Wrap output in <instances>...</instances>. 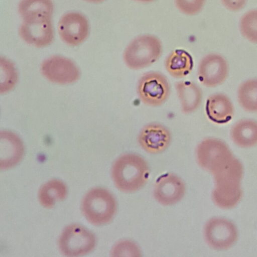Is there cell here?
Returning <instances> with one entry per match:
<instances>
[{"label": "cell", "instance_id": "5bb4252c", "mask_svg": "<svg viewBox=\"0 0 257 257\" xmlns=\"http://www.w3.org/2000/svg\"><path fill=\"white\" fill-rule=\"evenodd\" d=\"M185 187L183 181L177 176L165 174L156 181L154 196L156 200L164 205H173L183 197Z\"/></svg>", "mask_w": 257, "mask_h": 257}, {"label": "cell", "instance_id": "44dd1931", "mask_svg": "<svg viewBox=\"0 0 257 257\" xmlns=\"http://www.w3.org/2000/svg\"><path fill=\"white\" fill-rule=\"evenodd\" d=\"M67 188L62 181L51 180L44 184L40 188L38 197L41 204L48 208L63 200L67 196Z\"/></svg>", "mask_w": 257, "mask_h": 257}, {"label": "cell", "instance_id": "3957f363", "mask_svg": "<svg viewBox=\"0 0 257 257\" xmlns=\"http://www.w3.org/2000/svg\"><path fill=\"white\" fill-rule=\"evenodd\" d=\"M81 209L87 220L95 225L109 223L116 210V202L107 189L96 187L89 191L81 203Z\"/></svg>", "mask_w": 257, "mask_h": 257}, {"label": "cell", "instance_id": "cb8c5ba5", "mask_svg": "<svg viewBox=\"0 0 257 257\" xmlns=\"http://www.w3.org/2000/svg\"><path fill=\"white\" fill-rule=\"evenodd\" d=\"M141 250L135 242L129 240H122L115 244L111 253L113 256H139Z\"/></svg>", "mask_w": 257, "mask_h": 257}, {"label": "cell", "instance_id": "7a4b0ae2", "mask_svg": "<svg viewBox=\"0 0 257 257\" xmlns=\"http://www.w3.org/2000/svg\"><path fill=\"white\" fill-rule=\"evenodd\" d=\"M243 167L236 158L222 171L214 174L215 187L212 198L214 203L222 208H230L239 202L242 195L240 180Z\"/></svg>", "mask_w": 257, "mask_h": 257}, {"label": "cell", "instance_id": "30bf717a", "mask_svg": "<svg viewBox=\"0 0 257 257\" xmlns=\"http://www.w3.org/2000/svg\"><path fill=\"white\" fill-rule=\"evenodd\" d=\"M58 30L61 39L66 44L76 46L82 43L87 37L89 25L87 20L77 12H70L60 19Z\"/></svg>", "mask_w": 257, "mask_h": 257}, {"label": "cell", "instance_id": "8fae6325", "mask_svg": "<svg viewBox=\"0 0 257 257\" xmlns=\"http://www.w3.org/2000/svg\"><path fill=\"white\" fill-rule=\"evenodd\" d=\"M228 72L225 59L217 54H210L203 57L199 63L198 79L204 86L213 87L223 83Z\"/></svg>", "mask_w": 257, "mask_h": 257}, {"label": "cell", "instance_id": "d6986e66", "mask_svg": "<svg viewBox=\"0 0 257 257\" xmlns=\"http://www.w3.org/2000/svg\"><path fill=\"white\" fill-rule=\"evenodd\" d=\"M193 66V59L187 52L177 49L166 58L165 66L167 72L176 78L184 77L191 71Z\"/></svg>", "mask_w": 257, "mask_h": 257}, {"label": "cell", "instance_id": "e0dca14e", "mask_svg": "<svg viewBox=\"0 0 257 257\" xmlns=\"http://www.w3.org/2000/svg\"><path fill=\"white\" fill-rule=\"evenodd\" d=\"M176 89L184 113H190L200 106L202 98L201 89L194 83L181 81L176 83Z\"/></svg>", "mask_w": 257, "mask_h": 257}, {"label": "cell", "instance_id": "484cf974", "mask_svg": "<svg viewBox=\"0 0 257 257\" xmlns=\"http://www.w3.org/2000/svg\"><path fill=\"white\" fill-rule=\"evenodd\" d=\"M177 7L183 13L193 15L199 12L205 0H175Z\"/></svg>", "mask_w": 257, "mask_h": 257}, {"label": "cell", "instance_id": "4316f807", "mask_svg": "<svg viewBox=\"0 0 257 257\" xmlns=\"http://www.w3.org/2000/svg\"><path fill=\"white\" fill-rule=\"evenodd\" d=\"M246 0H222L224 6L228 10L236 11L244 6Z\"/></svg>", "mask_w": 257, "mask_h": 257}, {"label": "cell", "instance_id": "4fadbf2b", "mask_svg": "<svg viewBox=\"0 0 257 257\" xmlns=\"http://www.w3.org/2000/svg\"><path fill=\"white\" fill-rule=\"evenodd\" d=\"M171 135L161 124L153 122L146 125L140 132L138 141L146 152L157 154L166 150L170 144Z\"/></svg>", "mask_w": 257, "mask_h": 257}, {"label": "cell", "instance_id": "6da1fadb", "mask_svg": "<svg viewBox=\"0 0 257 257\" xmlns=\"http://www.w3.org/2000/svg\"><path fill=\"white\" fill-rule=\"evenodd\" d=\"M149 176L146 161L140 156L125 154L118 158L111 169V176L115 186L120 191L134 192L142 188Z\"/></svg>", "mask_w": 257, "mask_h": 257}, {"label": "cell", "instance_id": "5b68a950", "mask_svg": "<svg viewBox=\"0 0 257 257\" xmlns=\"http://www.w3.org/2000/svg\"><path fill=\"white\" fill-rule=\"evenodd\" d=\"M196 158L202 168L214 175L224 169L234 157L224 142L217 139L208 138L198 145Z\"/></svg>", "mask_w": 257, "mask_h": 257}, {"label": "cell", "instance_id": "ac0fdd59", "mask_svg": "<svg viewBox=\"0 0 257 257\" xmlns=\"http://www.w3.org/2000/svg\"><path fill=\"white\" fill-rule=\"evenodd\" d=\"M232 140L242 148L251 147L257 144V121L242 119L235 123L231 129Z\"/></svg>", "mask_w": 257, "mask_h": 257}, {"label": "cell", "instance_id": "9c48e42d", "mask_svg": "<svg viewBox=\"0 0 257 257\" xmlns=\"http://www.w3.org/2000/svg\"><path fill=\"white\" fill-rule=\"evenodd\" d=\"M41 71L47 79L59 84L73 83L80 76L76 65L70 59L61 56L46 59L42 64Z\"/></svg>", "mask_w": 257, "mask_h": 257}, {"label": "cell", "instance_id": "7c38bea8", "mask_svg": "<svg viewBox=\"0 0 257 257\" xmlns=\"http://www.w3.org/2000/svg\"><path fill=\"white\" fill-rule=\"evenodd\" d=\"M21 38L28 44L38 47L50 44L54 32L50 19H34L23 21L19 29Z\"/></svg>", "mask_w": 257, "mask_h": 257}, {"label": "cell", "instance_id": "2e32d148", "mask_svg": "<svg viewBox=\"0 0 257 257\" xmlns=\"http://www.w3.org/2000/svg\"><path fill=\"white\" fill-rule=\"evenodd\" d=\"M205 111L208 118L212 122L223 124L231 119L233 114V106L226 95L215 94L206 100Z\"/></svg>", "mask_w": 257, "mask_h": 257}, {"label": "cell", "instance_id": "603a6c76", "mask_svg": "<svg viewBox=\"0 0 257 257\" xmlns=\"http://www.w3.org/2000/svg\"><path fill=\"white\" fill-rule=\"evenodd\" d=\"M240 28L242 34L247 40L257 43V10L250 11L242 17Z\"/></svg>", "mask_w": 257, "mask_h": 257}, {"label": "cell", "instance_id": "ba28073f", "mask_svg": "<svg viewBox=\"0 0 257 257\" xmlns=\"http://www.w3.org/2000/svg\"><path fill=\"white\" fill-rule=\"evenodd\" d=\"M204 236L207 243L217 249L229 248L237 239V229L233 223L222 218L209 220L204 228Z\"/></svg>", "mask_w": 257, "mask_h": 257}, {"label": "cell", "instance_id": "52a82bcc", "mask_svg": "<svg viewBox=\"0 0 257 257\" xmlns=\"http://www.w3.org/2000/svg\"><path fill=\"white\" fill-rule=\"evenodd\" d=\"M170 85L166 77L158 72L143 75L137 85V93L141 101L150 106H159L169 97Z\"/></svg>", "mask_w": 257, "mask_h": 257}, {"label": "cell", "instance_id": "7402d4cb", "mask_svg": "<svg viewBox=\"0 0 257 257\" xmlns=\"http://www.w3.org/2000/svg\"><path fill=\"white\" fill-rule=\"evenodd\" d=\"M237 99L243 109L248 112H257V79L247 80L239 86Z\"/></svg>", "mask_w": 257, "mask_h": 257}, {"label": "cell", "instance_id": "8992f818", "mask_svg": "<svg viewBox=\"0 0 257 257\" xmlns=\"http://www.w3.org/2000/svg\"><path fill=\"white\" fill-rule=\"evenodd\" d=\"M96 244L94 234L78 224L67 226L60 236L59 248L64 255L77 256L91 251Z\"/></svg>", "mask_w": 257, "mask_h": 257}, {"label": "cell", "instance_id": "f1b7e54d", "mask_svg": "<svg viewBox=\"0 0 257 257\" xmlns=\"http://www.w3.org/2000/svg\"><path fill=\"white\" fill-rule=\"evenodd\" d=\"M136 1H139L140 2L148 3V2H152L154 0H136Z\"/></svg>", "mask_w": 257, "mask_h": 257}, {"label": "cell", "instance_id": "d4e9b609", "mask_svg": "<svg viewBox=\"0 0 257 257\" xmlns=\"http://www.w3.org/2000/svg\"><path fill=\"white\" fill-rule=\"evenodd\" d=\"M1 68L4 69V85L2 86L4 87L3 91L6 92L9 91L14 86L17 81V73L13 64L9 61L1 59Z\"/></svg>", "mask_w": 257, "mask_h": 257}, {"label": "cell", "instance_id": "ffe728a7", "mask_svg": "<svg viewBox=\"0 0 257 257\" xmlns=\"http://www.w3.org/2000/svg\"><path fill=\"white\" fill-rule=\"evenodd\" d=\"M53 6L51 0H22L19 12L23 21L51 19Z\"/></svg>", "mask_w": 257, "mask_h": 257}, {"label": "cell", "instance_id": "9a60e30c", "mask_svg": "<svg viewBox=\"0 0 257 257\" xmlns=\"http://www.w3.org/2000/svg\"><path fill=\"white\" fill-rule=\"evenodd\" d=\"M23 144L20 138L12 133L2 132L1 134V168L6 170L13 167L22 159Z\"/></svg>", "mask_w": 257, "mask_h": 257}, {"label": "cell", "instance_id": "83f0119b", "mask_svg": "<svg viewBox=\"0 0 257 257\" xmlns=\"http://www.w3.org/2000/svg\"><path fill=\"white\" fill-rule=\"evenodd\" d=\"M87 2H92V3H100L102 1H104V0H84Z\"/></svg>", "mask_w": 257, "mask_h": 257}, {"label": "cell", "instance_id": "277c9868", "mask_svg": "<svg viewBox=\"0 0 257 257\" xmlns=\"http://www.w3.org/2000/svg\"><path fill=\"white\" fill-rule=\"evenodd\" d=\"M162 52V44L157 38L144 35L137 37L127 46L123 54V60L129 68L140 70L156 62Z\"/></svg>", "mask_w": 257, "mask_h": 257}]
</instances>
